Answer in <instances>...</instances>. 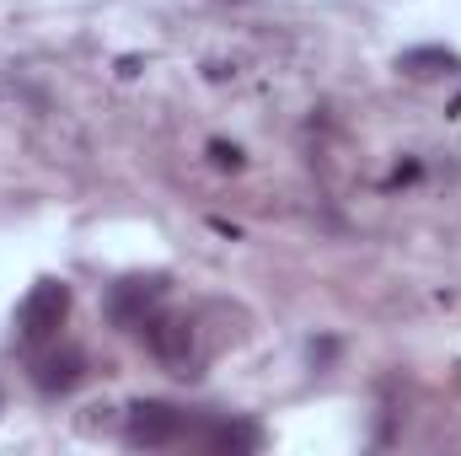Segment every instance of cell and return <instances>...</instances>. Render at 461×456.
I'll return each instance as SVG.
<instances>
[{
  "instance_id": "7",
  "label": "cell",
  "mask_w": 461,
  "mask_h": 456,
  "mask_svg": "<svg viewBox=\"0 0 461 456\" xmlns=\"http://www.w3.org/2000/svg\"><path fill=\"white\" fill-rule=\"evenodd\" d=\"M210 446H221V451H247V446H258V430L252 424H221V430H210Z\"/></svg>"
},
{
  "instance_id": "5",
  "label": "cell",
  "mask_w": 461,
  "mask_h": 456,
  "mask_svg": "<svg viewBox=\"0 0 461 456\" xmlns=\"http://www.w3.org/2000/svg\"><path fill=\"white\" fill-rule=\"evenodd\" d=\"M81 376H86L81 354H49V360H38V370H32V381H38L43 392H70Z\"/></svg>"
},
{
  "instance_id": "2",
  "label": "cell",
  "mask_w": 461,
  "mask_h": 456,
  "mask_svg": "<svg viewBox=\"0 0 461 456\" xmlns=\"http://www.w3.org/2000/svg\"><path fill=\"white\" fill-rule=\"evenodd\" d=\"M183 430H188V419H183L172 403H134V408H129V441L145 446V451L183 441Z\"/></svg>"
},
{
  "instance_id": "8",
  "label": "cell",
  "mask_w": 461,
  "mask_h": 456,
  "mask_svg": "<svg viewBox=\"0 0 461 456\" xmlns=\"http://www.w3.org/2000/svg\"><path fill=\"white\" fill-rule=\"evenodd\" d=\"M210 156H215V167H241V150L226 145V140H215V145H210Z\"/></svg>"
},
{
  "instance_id": "6",
  "label": "cell",
  "mask_w": 461,
  "mask_h": 456,
  "mask_svg": "<svg viewBox=\"0 0 461 456\" xmlns=\"http://www.w3.org/2000/svg\"><path fill=\"white\" fill-rule=\"evenodd\" d=\"M456 49H440V43H429V49H408L402 59H397V70H413V76H435V70H456Z\"/></svg>"
},
{
  "instance_id": "3",
  "label": "cell",
  "mask_w": 461,
  "mask_h": 456,
  "mask_svg": "<svg viewBox=\"0 0 461 456\" xmlns=\"http://www.w3.org/2000/svg\"><path fill=\"white\" fill-rule=\"evenodd\" d=\"M140 339H145V349L161 365H188L194 360V328H188V317H145Z\"/></svg>"
},
{
  "instance_id": "4",
  "label": "cell",
  "mask_w": 461,
  "mask_h": 456,
  "mask_svg": "<svg viewBox=\"0 0 461 456\" xmlns=\"http://www.w3.org/2000/svg\"><path fill=\"white\" fill-rule=\"evenodd\" d=\"M161 279H123L113 285V296H108V317H113L118 328H140L145 317H150V306L161 301Z\"/></svg>"
},
{
  "instance_id": "1",
  "label": "cell",
  "mask_w": 461,
  "mask_h": 456,
  "mask_svg": "<svg viewBox=\"0 0 461 456\" xmlns=\"http://www.w3.org/2000/svg\"><path fill=\"white\" fill-rule=\"evenodd\" d=\"M65 317H70V290H65L59 279H43V285H32L27 301L16 306V333L38 343V339H49V333H59Z\"/></svg>"
},
{
  "instance_id": "9",
  "label": "cell",
  "mask_w": 461,
  "mask_h": 456,
  "mask_svg": "<svg viewBox=\"0 0 461 456\" xmlns=\"http://www.w3.org/2000/svg\"><path fill=\"white\" fill-rule=\"evenodd\" d=\"M451 114H461V97H456V108H451Z\"/></svg>"
}]
</instances>
